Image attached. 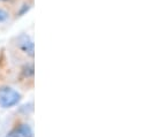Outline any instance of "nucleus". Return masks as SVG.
Listing matches in <instances>:
<instances>
[{"mask_svg":"<svg viewBox=\"0 0 149 137\" xmlns=\"http://www.w3.org/2000/svg\"><path fill=\"white\" fill-rule=\"evenodd\" d=\"M7 19H8V13L6 10H3V9H0V23L5 22Z\"/></svg>","mask_w":149,"mask_h":137,"instance_id":"obj_4","label":"nucleus"},{"mask_svg":"<svg viewBox=\"0 0 149 137\" xmlns=\"http://www.w3.org/2000/svg\"><path fill=\"white\" fill-rule=\"evenodd\" d=\"M21 100V95L10 86L0 88V107L10 108Z\"/></svg>","mask_w":149,"mask_h":137,"instance_id":"obj_1","label":"nucleus"},{"mask_svg":"<svg viewBox=\"0 0 149 137\" xmlns=\"http://www.w3.org/2000/svg\"><path fill=\"white\" fill-rule=\"evenodd\" d=\"M17 45L24 53H27L30 57H34V42L29 36L21 35L17 38Z\"/></svg>","mask_w":149,"mask_h":137,"instance_id":"obj_2","label":"nucleus"},{"mask_svg":"<svg viewBox=\"0 0 149 137\" xmlns=\"http://www.w3.org/2000/svg\"><path fill=\"white\" fill-rule=\"evenodd\" d=\"M6 137H34V131L29 125H20L10 130Z\"/></svg>","mask_w":149,"mask_h":137,"instance_id":"obj_3","label":"nucleus"}]
</instances>
